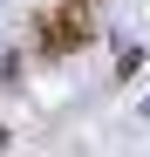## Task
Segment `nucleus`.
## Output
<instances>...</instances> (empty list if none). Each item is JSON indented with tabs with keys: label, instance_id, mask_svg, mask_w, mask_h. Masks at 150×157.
Wrapping results in <instances>:
<instances>
[{
	"label": "nucleus",
	"instance_id": "nucleus-1",
	"mask_svg": "<svg viewBox=\"0 0 150 157\" xmlns=\"http://www.w3.org/2000/svg\"><path fill=\"white\" fill-rule=\"evenodd\" d=\"M96 0H55V7H41L34 21H28V34L41 41V55L48 62H62V55H82V48L96 41Z\"/></svg>",
	"mask_w": 150,
	"mask_h": 157
},
{
	"label": "nucleus",
	"instance_id": "nucleus-2",
	"mask_svg": "<svg viewBox=\"0 0 150 157\" xmlns=\"http://www.w3.org/2000/svg\"><path fill=\"white\" fill-rule=\"evenodd\" d=\"M0 150H7V130H0Z\"/></svg>",
	"mask_w": 150,
	"mask_h": 157
}]
</instances>
